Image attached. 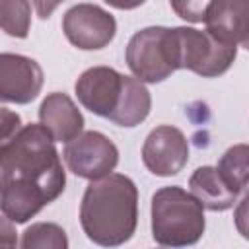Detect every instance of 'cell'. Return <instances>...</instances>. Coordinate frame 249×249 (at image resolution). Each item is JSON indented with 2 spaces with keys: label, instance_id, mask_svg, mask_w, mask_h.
I'll list each match as a JSON object with an SVG mask.
<instances>
[{
  "label": "cell",
  "instance_id": "cell-1",
  "mask_svg": "<svg viewBox=\"0 0 249 249\" xmlns=\"http://www.w3.org/2000/svg\"><path fill=\"white\" fill-rule=\"evenodd\" d=\"M66 187L54 138L41 123L23 124L0 142V210L12 224H25Z\"/></svg>",
  "mask_w": 249,
  "mask_h": 249
},
{
  "label": "cell",
  "instance_id": "cell-2",
  "mask_svg": "<svg viewBox=\"0 0 249 249\" xmlns=\"http://www.w3.org/2000/svg\"><path fill=\"white\" fill-rule=\"evenodd\" d=\"M80 226L89 241L101 247L126 243L138 226V189L123 173L89 181L80 202Z\"/></svg>",
  "mask_w": 249,
  "mask_h": 249
},
{
  "label": "cell",
  "instance_id": "cell-3",
  "mask_svg": "<svg viewBox=\"0 0 249 249\" xmlns=\"http://www.w3.org/2000/svg\"><path fill=\"white\" fill-rule=\"evenodd\" d=\"M152 237L161 247H187L200 241L206 220L200 200L179 185L161 187L150 204Z\"/></svg>",
  "mask_w": 249,
  "mask_h": 249
},
{
  "label": "cell",
  "instance_id": "cell-4",
  "mask_svg": "<svg viewBox=\"0 0 249 249\" xmlns=\"http://www.w3.org/2000/svg\"><path fill=\"white\" fill-rule=\"evenodd\" d=\"M124 60L132 76L144 84H160L167 80L179 70L171 27L150 25L136 31L126 43Z\"/></svg>",
  "mask_w": 249,
  "mask_h": 249
},
{
  "label": "cell",
  "instance_id": "cell-5",
  "mask_svg": "<svg viewBox=\"0 0 249 249\" xmlns=\"http://www.w3.org/2000/svg\"><path fill=\"white\" fill-rule=\"evenodd\" d=\"M179 70H191L202 78H218L230 70L237 56V45L220 41L206 29L171 27Z\"/></svg>",
  "mask_w": 249,
  "mask_h": 249
},
{
  "label": "cell",
  "instance_id": "cell-6",
  "mask_svg": "<svg viewBox=\"0 0 249 249\" xmlns=\"http://www.w3.org/2000/svg\"><path fill=\"white\" fill-rule=\"evenodd\" d=\"M126 88V74H121L111 66H91L78 76L74 93L84 109L97 117L113 121L123 105Z\"/></svg>",
  "mask_w": 249,
  "mask_h": 249
},
{
  "label": "cell",
  "instance_id": "cell-7",
  "mask_svg": "<svg viewBox=\"0 0 249 249\" xmlns=\"http://www.w3.org/2000/svg\"><path fill=\"white\" fill-rule=\"evenodd\" d=\"M62 160L70 173L93 181L113 173L119 163V148L99 130H84L64 144Z\"/></svg>",
  "mask_w": 249,
  "mask_h": 249
},
{
  "label": "cell",
  "instance_id": "cell-8",
  "mask_svg": "<svg viewBox=\"0 0 249 249\" xmlns=\"http://www.w3.org/2000/svg\"><path fill=\"white\" fill-rule=\"evenodd\" d=\"M62 31L80 51H99L115 39L117 21L113 14L101 6L82 2L66 10L62 16Z\"/></svg>",
  "mask_w": 249,
  "mask_h": 249
},
{
  "label": "cell",
  "instance_id": "cell-9",
  "mask_svg": "<svg viewBox=\"0 0 249 249\" xmlns=\"http://www.w3.org/2000/svg\"><path fill=\"white\" fill-rule=\"evenodd\" d=\"M142 161L158 177H173L189 161V142L183 130L171 124L152 128L142 144Z\"/></svg>",
  "mask_w": 249,
  "mask_h": 249
},
{
  "label": "cell",
  "instance_id": "cell-10",
  "mask_svg": "<svg viewBox=\"0 0 249 249\" xmlns=\"http://www.w3.org/2000/svg\"><path fill=\"white\" fill-rule=\"evenodd\" d=\"M45 76L37 60L18 54H0V99L4 103L27 105L41 93Z\"/></svg>",
  "mask_w": 249,
  "mask_h": 249
},
{
  "label": "cell",
  "instance_id": "cell-11",
  "mask_svg": "<svg viewBox=\"0 0 249 249\" xmlns=\"http://www.w3.org/2000/svg\"><path fill=\"white\" fill-rule=\"evenodd\" d=\"M204 29L220 41L249 51V0H214L204 18Z\"/></svg>",
  "mask_w": 249,
  "mask_h": 249
},
{
  "label": "cell",
  "instance_id": "cell-12",
  "mask_svg": "<svg viewBox=\"0 0 249 249\" xmlns=\"http://www.w3.org/2000/svg\"><path fill=\"white\" fill-rule=\"evenodd\" d=\"M39 123L51 132L54 142H70L84 132V115L70 95L62 91L47 93L39 105Z\"/></svg>",
  "mask_w": 249,
  "mask_h": 249
},
{
  "label": "cell",
  "instance_id": "cell-13",
  "mask_svg": "<svg viewBox=\"0 0 249 249\" xmlns=\"http://www.w3.org/2000/svg\"><path fill=\"white\" fill-rule=\"evenodd\" d=\"M189 187L191 193L200 200L204 210H212V212L230 210L239 198V195L226 183V179L222 177L216 165L196 167L189 177Z\"/></svg>",
  "mask_w": 249,
  "mask_h": 249
},
{
  "label": "cell",
  "instance_id": "cell-14",
  "mask_svg": "<svg viewBox=\"0 0 249 249\" xmlns=\"http://www.w3.org/2000/svg\"><path fill=\"white\" fill-rule=\"evenodd\" d=\"M216 167L237 195L249 191V144L230 146L220 156Z\"/></svg>",
  "mask_w": 249,
  "mask_h": 249
},
{
  "label": "cell",
  "instance_id": "cell-15",
  "mask_svg": "<svg viewBox=\"0 0 249 249\" xmlns=\"http://www.w3.org/2000/svg\"><path fill=\"white\" fill-rule=\"evenodd\" d=\"M23 249H68L66 231L54 222H35L31 224L19 241Z\"/></svg>",
  "mask_w": 249,
  "mask_h": 249
},
{
  "label": "cell",
  "instance_id": "cell-16",
  "mask_svg": "<svg viewBox=\"0 0 249 249\" xmlns=\"http://www.w3.org/2000/svg\"><path fill=\"white\" fill-rule=\"evenodd\" d=\"M0 25L6 35L25 39L31 29V2L0 0Z\"/></svg>",
  "mask_w": 249,
  "mask_h": 249
},
{
  "label": "cell",
  "instance_id": "cell-17",
  "mask_svg": "<svg viewBox=\"0 0 249 249\" xmlns=\"http://www.w3.org/2000/svg\"><path fill=\"white\" fill-rule=\"evenodd\" d=\"M212 2L214 0H169L175 16L189 23H204Z\"/></svg>",
  "mask_w": 249,
  "mask_h": 249
},
{
  "label": "cell",
  "instance_id": "cell-18",
  "mask_svg": "<svg viewBox=\"0 0 249 249\" xmlns=\"http://www.w3.org/2000/svg\"><path fill=\"white\" fill-rule=\"evenodd\" d=\"M233 224H235V230L237 233L249 241V191L243 193L241 200L235 204V210H233Z\"/></svg>",
  "mask_w": 249,
  "mask_h": 249
},
{
  "label": "cell",
  "instance_id": "cell-19",
  "mask_svg": "<svg viewBox=\"0 0 249 249\" xmlns=\"http://www.w3.org/2000/svg\"><path fill=\"white\" fill-rule=\"evenodd\" d=\"M21 126L23 124H21L19 115L10 111V109H6V107H2V140L12 138Z\"/></svg>",
  "mask_w": 249,
  "mask_h": 249
},
{
  "label": "cell",
  "instance_id": "cell-20",
  "mask_svg": "<svg viewBox=\"0 0 249 249\" xmlns=\"http://www.w3.org/2000/svg\"><path fill=\"white\" fill-rule=\"evenodd\" d=\"M64 0H31V4H33V8H35V12H37V16L41 18V19H47V18H51V14L58 8V4H62Z\"/></svg>",
  "mask_w": 249,
  "mask_h": 249
},
{
  "label": "cell",
  "instance_id": "cell-21",
  "mask_svg": "<svg viewBox=\"0 0 249 249\" xmlns=\"http://www.w3.org/2000/svg\"><path fill=\"white\" fill-rule=\"evenodd\" d=\"M103 2L117 10H134V8H140L146 0H103Z\"/></svg>",
  "mask_w": 249,
  "mask_h": 249
}]
</instances>
